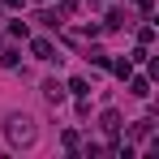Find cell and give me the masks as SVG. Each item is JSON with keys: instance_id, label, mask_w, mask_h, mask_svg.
<instances>
[{"instance_id": "cell-3", "label": "cell", "mask_w": 159, "mask_h": 159, "mask_svg": "<svg viewBox=\"0 0 159 159\" xmlns=\"http://www.w3.org/2000/svg\"><path fill=\"white\" fill-rule=\"evenodd\" d=\"M34 56H39V60H56V56H52V43H48V39H39V43H34Z\"/></svg>"}, {"instance_id": "cell-2", "label": "cell", "mask_w": 159, "mask_h": 159, "mask_svg": "<svg viewBox=\"0 0 159 159\" xmlns=\"http://www.w3.org/2000/svg\"><path fill=\"white\" fill-rule=\"evenodd\" d=\"M43 95H48V103H60L65 99V86L60 82H43Z\"/></svg>"}, {"instance_id": "cell-1", "label": "cell", "mask_w": 159, "mask_h": 159, "mask_svg": "<svg viewBox=\"0 0 159 159\" xmlns=\"http://www.w3.org/2000/svg\"><path fill=\"white\" fill-rule=\"evenodd\" d=\"M4 133H9L13 146H30V142H34V120H30L26 112H13V116L4 120Z\"/></svg>"}]
</instances>
